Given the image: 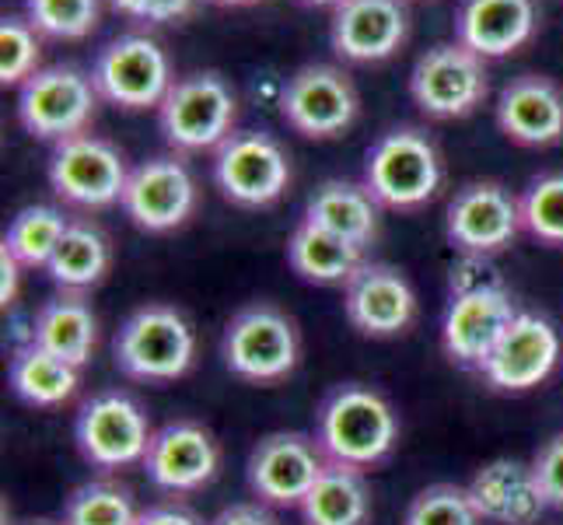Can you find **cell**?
<instances>
[{
  "label": "cell",
  "instance_id": "obj_1",
  "mask_svg": "<svg viewBox=\"0 0 563 525\" xmlns=\"http://www.w3.org/2000/svg\"><path fill=\"white\" fill-rule=\"evenodd\" d=\"M316 441L329 462L372 470L399 445V414L375 385L343 382L329 389L316 411Z\"/></svg>",
  "mask_w": 563,
  "mask_h": 525
},
{
  "label": "cell",
  "instance_id": "obj_2",
  "mask_svg": "<svg viewBox=\"0 0 563 525\" xmlns=\"http://www.w3.org/2000/svg\"><path fill=\"white\" fill-rule=\"evenodd\" d=\"M112 358L130 382L165 385L189 375L197 364V333L176 305L147 302L115 329Z\"/></svg>",
  "mask_w": 563,
  "mask_h": 525
},
{
  "label": "cell",
  "instance_id": "obj_3",
  "mask_svg": "<svg viewBox=\"0 0 563 525\" xmlns=\"http://www.w3.org/2000/svg\"><path fill=\"white\" fill-rule=\"evenodd\" d=\"M221 358L235 379L249 385H277L301 364L298 322L269 302H252L228 319L221 333Z\"/></svg>",
  "mask_w": 563,
  "mask_h": 525
},
{
  "label": "cell",
  "instance_id": "obj_4",
  "mask_svg": "<svg viewBox=\"0 0 563 525\" xmlns=\"http://www.w3.org/2000/svg\"><path fill=\"white\" fill-rule=\"evenodd\" d=\"M444 168L434 141L417 127H396L367 147L364 186L382 210H420L441 189Z\"/></svg>",
  "mask_w": 563,
  "mask_h": 525
},
{
  "label": "cell",
  "instance_id": "obj_5",
  "mask_svg": "<svg viewBox=\"0 0 563 525\" xmlns=\"http://www.w3.org/2000/svg\"><path fill=\"white\" fill-rule=\"evenodd\" d=\"M239 99L218 70H197L179 77L165 102L158 106V127L168 147L189 151H218L235 127Z\"/></svg>",
  "mask_w": 563,
  "mask_h": 525
},
{
  "label": "cell",
  "instance_id": "obj_6",
  "mask_svg": "<svg viewBox=\"0 0 563 525\" xmlns=\"http://www.w3.org/2000/svg\"><path fill=\"white\" fill-rule=\"evenodd\" d=\"M151 417L123 389H106L81 403L74 420V441L91 470L115 473L137 466L151 445Z\"/></svg>",
  "mask_w": 563,
  "mask_h": 525
},
{
  "label": "cell",
  "instance_id": "obj_7",
  "mask_svg": "<svg viewBox=\"0 0 563 525\" xmlns=\"http://www.w3.org/2000/svg\"><path fill=\"white\" fill-rule=\"evenodd\" d=\"M290 179H295L290 154L266 130H235L213 151V186L235 207H274L287 193Z\"/></svg>",
  "mask_w": 563,
  "mask_h": 525
},
{
  "label": "cell",
  "instance_id": "obj_8",
  "mask_svg": "<svg viewBox=\"0 0 563 525\" xmlns=\"http://www.w3.org/2000/svg\"><path fill=\"white\" fill-rule=\"evenodd\" d=\"M91 81L99 99L112 102L115 109L144 112L165 102L176 77H172L165 50L151 35L126 32L99 50L91 64Z\"/></svg>",
  "mask_w": 563,
  "mask_h": 525
},
{
  "label": "cell",
  "instance_id": "obj_9",
  "mask_svg": "<svg viewBox=\"0 0 563 525\" xmlns=\"http://www.w3.org/2000/svg\"><path fill=\"white\" fill-rule=\"evenodd\" d=\"M95 106H99V91H95L91 74L70 64L38 67L18 88V120L35 141L49 144L88 133Z\"/></svg>",
  "mask_w": 563,
  "mask_h": 525
},
{
  "label": "cell",
  "instance_id": "obj_10",
  "mask_svg": "<svg viewBox=\"0 0 563 525\" xmlns=\"http://www.w3.org/2000/svg\"><path fill=\"white\" fill-rule=\"evenodd\" d=\"M46 179L64 204L106 210L123 200L130 165L112 141L99 133H77L70 141L53 144Z\"/></svg>",
  "mask_w": 563,
  "mask_h": 525
},
{
  "label": "cell",
  "instance_id": "obj_11",
  "mask_svg": "<svg viewBox=\"0 0 563 525\" xmlns=\"http://www.w3.org/2000/svg\"><path fill=\"white\" fill-rule=\"evenodd\" d=\"M518 316L511 291L504 287L500 277L479 281L470 287H455L449 308L441 319V350L444 358L459 368L479 372L483 361L504 337V329Z\"/></svg>",
  "mask_w": 563,
  "mask_h": 525
},
{
  "label": "cell",
  "instance_id": "obj_12",
  "mask_svg": "<svg viewBox=\"0 0 563 525\" xmlns=\"http://www.w3.org/2000/svg\"><path fill=\"white\" fill-rule=\"evenodd\" d=\"M325 452L316 435L301 431H269L252 445L245 462L249 491L266 508H301L308 491L316 488L325 470Z\"/></svg>",
  "mask_w": 563,
  "mask_h": 525
},
{
  "label": "cell",
  "instance_id": "obj_13",
  "mask_svg": "<svg viewBox=\"0 0 563 525\" xmlns=\"http://www.w3.org/2000/svg\"><path fill=\"white\" fill-rule=\"evenodd\" d=\"M490 91L483 56L462 43H438L417 56L410 70V99L431 120H462L483 106Z\"/></svg>",
  "mask_w": 563,
  "mask_h": 525
},
{
  "label": "cell",
  "instance_id": "obj_14",
  "mask_svg": "<svg viewBox=\"0 0 563 525\" xmlns=\"http://www.w3.org/2000/svg\"><path fill=\"white\" fill-rule=\"evenodd\" d=\"M357 88L333 64H305L287 77L280 112L290 130L312 141H333L357 120Z\"/></svg>",
  "mask_w": 563,
  "mask_h": 525
},
{
  "label": "cell",
  "instance_id": "obj_15",
  "mask_svg": "<svg viewBox=\"0 0 563 525\" xmlns=\"http://www.w3.org/2000/svg\"><path fill=\"white\" fill-rule=\"evenodd\" d=\"M521 228V204L508 186L479 179L455 189L444 210V236L462 256L490 260L494 252L508 249Z\"/></svg>",
  "mask_w": 563,
  "mask_h": 525
},
{
  "label": "cell",
  "instance_id": "obj_16",
  "mask_svg": "<svg viewBox=\"0 0 563 525\" xmlns=\"http://www.w3.org/2000/svg\"><path fill=\"white\" fill-rule=\"evenodd\" d=\"M197 200L200 189L189 165L179 154H158V158H147L137 168H130L120 207L147 236H165V231H176L192 218Z\"/></svg>",
  "mask_w": 563,
  "mask_h": 525
},
{
  "label": "cell",
  "instance_id": "obj_17",
  "mask_svg": "<svg viewBox=\"0 0 563 525\" xmlns=\"http://www.w3.org/2000/svg\"><path fill=\"white\" fill-rule=\"evenodd\" d=\"M141 466L158 491L172 497L197 494L221 473V445L200 420H168L154 427Z\"/></svg>",
  "mask_w": 563,
  "mask_h": 525
},
{
  "label": "cell",
  "instance_id": "obj_18",
  "mask_svg": "<svg viewBox=\"0 0 563 525\" xmlns=\"http://www.w3.org/2000/svg\"><path fill=\"white\" fill-rule=\"evenodd\" d=\"M560 354L563 340L556 326L539 313H518L483 361L479 375L497 393H529L556 372Z\"/></svg>",
  "mask_w": 563,
  "mask_h": 525
},
{
  "label": "cell",
  "instance_id": "obj_19",
  "mask_svg": "<svg viewBox=\"0 0 563 525\" xmlns=\"http://www.w3.org/2000/svg\"><path fill=\"white\" fill-rule=\"evenodd\" d=\"M343 313L361 337L393 340L417 319V291L399 266L367 260L343 287Z\"/></svg>",
  "mask_w": 563,
  "mask_h": 525
},
{
  "label": "cell",
  "instance_id": "obj_20",
  "mask_svg": "<svg viewBox=\"0 0 563 525\" xmlns=\"http://www.w3.org/2000/svg\"><path fill=\"white\" fill-rule=\"evenodd\" d=\"M410 35L406 0H343L333 8L329 43L351 64L388 61Z\"/></svg>",
  "mask_w": 563,
  "mask_h": 525
},
{
  "label": "cell",
  "instance_id": "obj_21",
  "mask_svg": "<svg viewBox=\"0 0 563 525\" xmlns=\"http://www.w3.org/2000/svg\"><path fill=\"white\" fill-rule=\"evenodd\" d=\"M497 127L521 147H553L563 141V91L547 74H521L497 95Z\"/></svg>",
  "mask_w": 563,
  "mask_h": 525
},
{
  "label": "cell",
  "instance_id": "obj_22",
  "mask_svg": "<svg viewBox=\"0 0 563 525\" xmlns=\"http://www.w3.org/2000/svg\"><path fill=\"white\" fill-rule=\"evenodd\" d=\"M483 522L494 525H536L550 512L547 497L539 491L532 462L521 459H494L465 483Z\"/></svg>",
  "mask_w": 563,
  "mask_h": 525
},
{
  "label": "cell",
  "instance_id": "obj_23",
  "mask_svg": "<svg viewBox=\"0 0 563 525\" xmlns=\"http://www.w3.org/2000/svg\"><path fill=\"white\" fill-rule=\"evenodd\" d=\"M536 25V0H462L455 14V43L483 61H497L526 46Z\"/></svg>",
  "mask_w": 563,
  "mask_h": 525
},
{
  "label": "cell",
  "instance_id": "obj_24",
  "mask_svg": "<svg viewBox=\"0 0 563 525\" xmlns=\"http://www.w3.org/2000/svg\"><path fill=\"white\" fill-rule=\"evenodd\" d=\"M301 221L329 231V236H340L367 252L382 236V204L372 197V189L364 183L325 179L308 197Z\"/></svg>",
  "mask_w": 563,
  "mask_h": 525
},
{
  "label": "cell",
  "instance_id": "obj_25",
  "mask_svg": "<svg viewBox=\"0 0 563 525\" xmlns=\"http://www.w3.org/2000/svg\"><path fill=\"white\" fill-rule=\"evenodd\" d=\"M29 340L46 347L49 354L64 358L74 368H85L99 347V316L88 302V295H77V291H60L43 308L35 313Z\"/></svg>",
  "mask_w": 563,
  "mask_h": 525
},
{
  "label": "cell",
  "instance_id": "obj_26",
  "mask_svg": "<svg viewBox=\"0 0 563 525\" xmlns=\"http://www.w3.org/2000/svg\"><path fill=\"white\" fill-rule=\"evenodd\" d=\"M8 382L11 393L35 406V411H56L74 400L77 385H81V368L67 364L64 358L49 354L46 347L32 340L18 343L8 361Z\"/></svg>",
  "mask_w": 563,
  "mask_h": 525
},
{
  "label": "cell",
  "instance_id": "obj_27",
  "mask_svg": "<svg viewBox=\"0 0 563 525\" xmlns=\"http://www.w3.org/2000/svg\"><path fill=\"white\" fill-rule=\"evenodd\" d=\"M287 263L301 281L316 287H346V281L367 263V256H364V249L351 245L346 239L329 236V231L301 221L290 231Z\"/></svg>",
  "mask_w": 563,
  "mask_h": 525
},
{
  "label": "cell",
  "instance_id": "obj_28",
  "mask_svg": "<svg viewBox=\"0 0 563 525\" xmlns=\"http://www.w3.org/2000/svg\"><path fill=\"white\" fill-rule=\"evenodd\" d=\"M305 525H367L372 522V488H367L364 470L343 462H325L316 488L301 501Z\"/></svg>",
  "mask_w": 563,
  "mask_h": 525
},
{
  "label": "cell",
  "instance_id": "obj_29",
  "mask_svg": "<svg viewBox=\"0 0 563 525\" xmlns=\"http://www.w3.org/2000/svg\"><path fill=\"white\" fill-rule=\"evenodd\" d=\"M109 266H112V245L102 236V228L91 221H70L67 236L60 239L46 266V274L60 291L88 295L91 287H99L106 281Z\"/></svg>",
  "mask_w": 563,
  "mask_h": 525
},
{
  "label": "cell",
  "instance_id": "obj_30",
  "mask_svg": "<svg viewBox=\"0 0 563 525\" xmlns=\"http://www.w3.org/2000/svg\"><path fill=\"white\" fill-rule=\"evenodd\" d=\"M67 228H70V218L60 207L32 204L14 214L0 245H4L25 270H35V266L46 270L56 245H60V239L67 236Z\"/></svg>",
  "mask_w": 563,
  "mask_h": 525
},
{
  "label": "cell",
  "instance_id": "obj_31",
  "mask_svg": "<svg viewBox=\"0 0 563 525\" xmlns=\"http://www.w3.org/2000/svg\"><path fill=\"white\" fill-rule=\"evenodd\" d=\"M141 508L126 483L95 477L74 488L64 501V525H137Z\"/></svg>",
  "mask_w": 563,
  "mask_h": 525
},
{
  "label": "cell",
  "instance_id": "obj_32",
  "mask_svg": "<svg viewBox=\"0 0 563 525\" xmlns=\"http://www.w3.org/2000/svg\"><path fill=\"white\" fill-rule=\"evenodd\" d=\"M25 14L38 35L77 43L99 29L102 0H25Z\"/></svg>",
  "mask_w": 563,
  "mask_h": 525
},
{
  "label": "cell",
  "instance_id": "obj_33",
  "mask_svg": "<svg viewBox=\"0 0 563 525\" xmlns=\"http://www.w3.org/2000/svg\"><path fill=\"white\" fill-rule=\"evenodd\" d=\"M521 228L547 245H563V172L536 175L518 197Z\"/></svg>",
  "mask_w": 563,
  "mask_h": 525
},
{
  "label": "cell",
  "instance_id": "obj_34",
  "mask_svg": "<svg viewBox=\"0 0 563 525\" xmlns=\"http://www.w3.org/2000/svg\"><path fill=\"white\" fill-rule=\"evenodd\" d=\"M402 525H483V518L470 497V488L431 483L410 501Z\"/></svg>",
  "mask_w": 563,
  "mask_h": 525
},
{
  "label": "cell",
  "instance_id": "obj_35",
  "mask_svg": "<svg viewBox=\"0 0 563 525\" xmlns=\"http://www.w3.org/2000/svg\"><path fill=\"white\" fill-rule=\"evenodd\" d=\"M38 56H43V39H38L29 18H4L0 22V81H4V88H22L38 70Z\"/></svg>",
  "mask_w": 563,
  "mask_h": 525
},
{
  "label": "cell",
  "instance_id": "obj_36",
  "mask_svg": "<svg viewBox=\"0 0 563 525\" xmlns=\"http://www.w3.org/2000/svg\"><path fill=\"white\" fill-rule=\"evenodd\" d=\"M532 473L550 508L563 512V431L539 445V452L532 456Z\"/></svg>",
  "mask_w": 563,
  "mask_h": 525
},
{
  "label": "cell",
  "instance_id": "obj_37",
  "mask_svg": "<svg viewBox=\"0 0 563 525\" xmlns=\"http://www.w3.org/2000/svg\"><path fill=\"white\" fill-rule=\"evenodd\" d=\"M112 11H120L133 22H151V25H165V22H179L189 18L200 8V0H109Z\"/></svg>",
  "mask_w": 563,
  "mask_h": 525
},
{
  "label": "cell",
  "instance_id": "obj_38",
  "mask_svg": "<svg viewBox=\"0 0 563 525\" xmlns=\"http://www.w3.org/2000/svg\"><path fill=\"white\" fill-rule=\"evenodd\" d=\"M207 525H280L274 508H266L263 501H235L221 508Z\"/></svg>",
  "mask_w": 563,
  "mask_h": 525
},
{
  "label": "cell",
  "instance_id": "obj_39",
  "mask_svg": "<svg viewBox=\"0 0 563 525\" xmlns=\"http://www.w3.org/2000/svg\"><path fill=\"white\" fill-rule=\"evenodd\" d=\"M137 525H207V522L183 501H158L141 508Z\"/></svg>",
  "mask_w": 563,
  "mask_h": 525
},
{
  "label": "cell",
  "instance_id": "obj_40",
  "mask_svg": "<svg viewBox=\"0 0 563 525\" xmlns=\"http://www.w3.org/2000/svg\"><path fill=\"white\" fill-rule=\"evenodd\" d=\"M22 263H18L11 252L0 245V305L11 308L18 302V291H22Z\"/></svg>",
  "mask_w": 563,
  "mask_h": 525
},
{
  "label": "cell",
  "instance_id": "obj_41",
  "mask_svg": "<svg viewBox=\"0 0 563 525\" xmlns=\"http://www.w3.org/2000/svg\"><path fill=\"white\" fill-rule=\"evenodd\" d=\"M305 4H316V8H340L343 0H305Z\"/></svg>",
  "mask_w": 563,
  "mask_h": 525
},
{
  "label": "cell",
  "instance_id": "obj_42",
  "mask_svg": "<svg viewBox=\"0 0 563 525\" xmlns=\"http://www.w3.org/2000/svg\"><path fill=\"white\" fill-rule=\"evenodd\" d=\"M213 4H228V8H245V4H256V0H213Z\"/></svg>",
  "mask_w": 563,
  "mask_h": 525
},
{
  "label": "cell",
  "instance_id": "obj_43",
  "mask_svg": "<svg viewBox=\"0 0 563 525\" xmlns=\"http://www.w3.org/2000/svg\"><path fill=\"white\" fill-rule=\"evenodd\" d=\"M18 525H64V522H49V518H29V522H18Z\"/></svg>",
  "mask_w": 563,
  "mask_h": 525
}]
</instances>
